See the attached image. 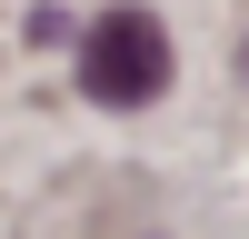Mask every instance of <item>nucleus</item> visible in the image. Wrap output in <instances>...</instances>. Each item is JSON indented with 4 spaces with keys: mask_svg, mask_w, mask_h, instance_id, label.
Segmentation results:
<instances>
[{
    "mask_svg": "<svg viewBox=\"0 0 249 239\" xmlns=\"http://www.w3.org/2000/svg\"><path fill=\"white\" fill-rule=\"evenodd\" d=\"M239 70H249V50H239Z\"/></svg>",
    "mask_w": 249,
    "mask_h": 239,
    "instance_id": "2",
    "label": "nucleus"
},
{
    "mask_svg": "<svg viewBox=\"0 0 249 239\" xmlns=\"http://www.w3.org/2000/svg\"><path fill=\"white\" fill-rule=\"evenodd\" d=\"M80 90L100 110H150L170 90V30L150 10H100L80 30Z\"/></svg>",
    "mask_w": 249,
    "mask_h": 239,
    "instance_id": "1",
    "label": "nucleus"
}]
</instances>
